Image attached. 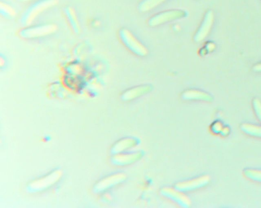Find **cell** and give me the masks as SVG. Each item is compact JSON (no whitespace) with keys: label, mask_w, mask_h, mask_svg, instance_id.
Masks as SVG:
<instances>
[{"label":"cell","mask_w":261,"mask_h":208,"mask_svg":"<svg viewBox=\"0 0 261 208\" xmlns=\"http://www.w3.org/2000/svg\"><path fill=\"white\" fill-rule=\"evenodd\" d=\"M58 0H36L34 1L22 13L20 23L24 26L33 23L36 18L45 11L55 6Z\"/></svg>","instance_id":"cell-1"},{"label":"cell","mask_w":261,"mask_h":208,"mask_svg":"<svg viewBox=\"0 0 261 208\" xmlns=\"http://www.w3.org/2000/svg\"><path fill=\"white\" fill-rule=\"evenodd\" d=\"M57 29V25L51 22L31 24L20 29L19 35L23 39L33 40L51 35Z\"/></svg>","instance_id":"cell-2"},{"label":"cell","mask_w":261,"mask_h":208,"mask_svg":"<svg viewBox=\"0 0 261 208\" xmlns=\"http://www.w3.org/2000/svg\"><path fill=\"white\" fill-rule=\"evenodd\" d=\"M119 36L123 45L133 54L140 57L147 55L146 47L127 28H121Z\"/></svg>","instance_id":"cell-3"},{"label":"cell","mask_w":261,"mask_h":208,"mask_svg":"<svg viewBox=\"0 0 261 208\" xmlns=\"http://www.w3.org/2000/svg\"><path fill=\"white\" fill-rule=\"evenodd\" d=\"M188 13L181 9H171L158 13L148 21L149 26H157L164 23L187 17Z\"/></svg>","instance_id":"cell-4"},{"label":"cell","mask_w":261,"mask_h":208,"mask_svg":"<svg viewBox=\"0 0 261 208\" xmlns=\"http://www.w3.org/2000/svg\"><path fill=\"white\" fill-rule=\"evenodd\" d=\"M211 181L208 175H201L194 178L179 182L174 187L184 192L192 191L203 188L207 185Z\"/></svg>","instance_id":"cell-5"},{"label":"cell","mask_w":261,"mask_h":208,"mask_svg":"<svg viewBox=\"0 0 261 208\" xmlns=\"http://www.w3.org/2000/svg\"><path fill=\"white\" fill-rule=\"evenodd\" d=\"M160 193L163 196L173 201L181 207L187 208L191 206V200L185 194V192L179 191L175 187H163L161 189Z\"/></svg>","instance_id":"cell-6"},{"label":"cell","mask_w":261,"mask_h":208,"mask_svg":"<svg viewBox=\"0 0 261 208\" xmlns=\"http://www.w3.org/2000/svg\"><path fill=\"white\" fill-rule=\"evenodd\" d=\"M144 152L139 150L126 152L114 154L112 157L113 163L119 166H126L133 164L142 159Z\"/></svg>","instance_id":"cell-7"},{"label":"cell","mask_w":261,"mask_h":208,"mask_svg":"<svg viewBox=\"0 0 261 208\" xmlns=\"http://www.w3.org/2000/svg\"><path fill=\"white\" fill-rule=\"evenodd\" d=\"M214 21V14L208 10L205 14L203 20L194 36V41L200 42L203 41L210 33Z\"/></svg>","instance_id":"cell-8"},{"label":"cell","mask_w":261,"mask_h":208,"mask_svg":"<svg viewBox=\"0 0 261 208\" xmlns=\"http://www.w3.org/2000/svg\"><path fill=\"white\" fill-rule=\"evenodd\" d=\"M152 90L150 84H144L127 89L121 94V99L124 101H130L145 95Z\"/></svg>","instance_id":"cell-9"},{"label":"cell","mask_w":261,"mask_h":208,"mask_svg":"<svg viewBox=\"0 0 261 208\" xmlns=\"http://www.w3.org/2000/svg\"><path fill=\"white\" fill-rule=\"evenodd\" d=\"M139 143V139L135 137H128L122 138L114 144L112 153L114 155L128 152L136 147Z\"/></svg>","instance_id":"cell-10"},{"label":"cell","mask_w":261,"mask_h":208,"mask_svg":"<svg viewBox=\"0 0 261 208\" xmlns=\"http://www.w3.org/2000/svg\"><path fill=\"white\" fill-rule=\"evenodd\" d=\"M182 99L187 101L211 102L213 97L208 93L196 88H189L181 94Z\"/></svg>","instance_id":"cell-11"},{"label":"cell","mask_w":261,"mask_h":208,"mask_svg":"<svg viewBox=\"0 0 261 208\" xmlns=\"http://www.w3.org/2000/svg\"><path fill=\"white\" fill-rule=\"evenodd\" d=\"M126 179L125 174L123 173H117L107 177L99 184V188L101 190H106L115 185L121 184Z\"/></svg>","instance_id":"cell-12"},{"label":"cell","mask_w":261,"mask_h":208,"mask_svg":"<svg viewBox=\"0 0 261 208\" xmlns=\"http://www.w3.org/2000/svg\"><path fill=\"white\" fill-rule=\"evenodd\" d=\"M64 14L71 29L76 34L79 33L81 29L80 25L74 9L70 6H67L64 9Z\"/></svg>","instance_id":"cell-13"},{"label":"cell","mask_w":261,"mask_h":208,"mask_svg":"<svg viewBox=\"0 0 261 208\" xmlns=\"http://www.w3.org/2000/svg\"><path fill=\"white\" fill-rule=\"evenodd\" d=\"M240 128L246 134L257 138H261V126L250 123L241 124Z\"/></svg>","instance_id":"cell-14"},{"label":"cell","mask_w":261,"mask_h":208,"mask_svg":"<svg viewBox=\"0 0 261 208\" xmlns=\"http://www.w3.org/2000/svg\"><path fill=\"white\" fill-rule=\"evenodd\" d=\"M166 0H143L139 5V10L141 12H146L155 8Z\"/></svg>","instance_id":"cell-15"},{"label":"cell","mask_w":261,"mask_h":208,"mask_svg":"<svg viewBox=\"0 0 261 208\" xmlns=\"http://www.w3.org/2000/svg\"><path fill=\"white\" fill-rule=\"evenodd\" d=\"M0 13L4 18L12 19L16 15V10L13 6L5 2H1Z\"/></svg>","instance_id":"cell-16"},{"label":"cell","mask_w":261,"mask_h":208,"mask_svg":"<svg viewBox=\"0 0 261 208\" xmlns=\"http://www.w3.org/2000/svg\"><path fill=\"white\" fill-rule=\"evenodd\" d=\"M245 176L247 179L258 183H261V169L246 168L243 171Z\"/></svg>","instance_id":"cell-17"},{"label":"cell","mask_w":261,"mask_h":208,"mask_svg":"<svg viewBox=\"0 0 261 208\" xmlns=\"http://www.w3.org/2000/svg\"><path fill=\"white\" fill-rule=\"evenodd\" d=\"M224 126V124L221 121L216 120L211 124L210 131L214 134H220Z\"/></svg>","instance_id":"cell-18"},{"label":"cell","mask_w":261,"mask_h":208,"mask_svg":"<svg viewBox=\"0 0 261 208\" xmlns=\"http://www.w3.org/2000/svg\"><path fill=\"white\" fill-rule=\"evenodd\" d=\"M252 106L256 116L261 123V101L257 98L254 99Z\"/></svg>","instance_id":"cell-19"},{"label":"cell","mask_w":261,"mask_h":208,"mask_svg":"<svg viewBox=\"0 0 261 208\" xmlns=\"http://www.w3.org/2000/svg\"><path fill=\"white\" fill-rule=\"evenodd\" d=\"M208 53L212 52L215 50L216 47V44L211 41L206 42L203 46Z\"/></svg>","instance_id":"cell-20"},{"label":"cell","mask_w":261,"mask_h":208,"mask_svg":"<svg viewBox=\"0 0 261 208\" xmlns=\"http://www.w3.org/2000/svg\"><path fill=\"white\" fill-rule=\"evenodd\" d=\"M230 128L228 126H224L223 127L220 135L222 137H227L230 133Z\"/></svg>","instance_id":"cell-21"},{"label":"cell","mask_w":261,"mask_h":208,"mask_svg":"<svg viewBox=\"0 0 261 208\" xmlns=\"http://www.w3.org/2000/svg\"><path fill=\"white\" fill-rule=\"evenodd\" d=\"M7 60L6 57H4V55H1L0 56V66L1 68L4 67L6 66L7 64Z\"/></svg>","instance_id":"cell-22"},{"label":"cell","mask_w":261,"mask_h":208,"mask_svg":"<svg viewBox=\"0 0 261 208\" xmlns=\"http://www.w3.org/2000/svg\"><path fill=\"white\" fill-rule=\"evenodd\" d=\"M100 25V22L98 20L93 19L91 22V26H93L94 28L97 27Z\"/></svg>","instance_id":"cell-23"},{"label":"cell","mask_w":261,"mask_h":208,"mask_svg":"<svg viewBox=\"0 0 261 208\" xmlns=\"http://www.w3.org/2000/svg\"><path fill=\"white\" fill-rule=\"evenodd\" d=\"M199 53L201 56H203L205 55L206 54H207L208 53V52H207L206 49L204 48V47H203L199 49Z\"/></svg>","instance_id":"cell-24"},{"label":"cell","mask_w":261,"mask_h":208,"mask_svg":"<svg viewBox=\"0 0 261 208\" xmlns=\"http://www.w3.org/2000/svg\"><path fill=\"white\" fill-rule=\"evenodd\" d=\"M253 70L255 72H261V63L255 65L253 67Z\"/></svg>","instance_id":"cell-25"},{"label":"cell","mask_w":261,"mask_h":208,"mask_svg":"<svg viewBox=\"0 0 261 208\" xmlns=\"http://www.w3.org/2000/svg\"><path fill=\"white\" fill-rule=\"evenodd\" d=\"M18 1L20 2H31V1H35L36 0H18Z\"/></svg>","instance_id":"cell-26"}]
</instances>
